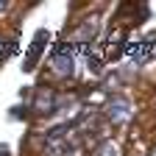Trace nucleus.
<instances>
[{
	"label": "nucleus",
	"mask_w": 156,
	"mask_h": 156,
	"mask_svg": "<svg viewBox=\"0 0 156 156\" xmlns=\"http://www.w3.org/2000/svg\"><path fill=\"white\" fill-rule=\"evenodd\" d=\"M128 109H131V103L126 98H114L112 106H109V117L114 123H123V120H128Z\"/></svg>",
	"instance_id": "obj_1"
},
{
	"label": "nucleus",
	"mask_w": 156,
	"mask_h": 156,
	"mask_svg": "<svg viewBox=\"0 0 156 156\" xmlns=\"http://www.w3.org/2000/svg\"><path fill=\"white\" fill-rule=\"evenodd\" d=\"M45 36H48V31H39V34H36L34 45H31V50H28V58H25V70H34L39 53H42V42H45Z\"/></svg>",
	"instance_id": "obj_2"
},
{
	"label": "nucleus",
	"mask_w": 156,
	"mask_h": 156,
	"mask_svg": "<svg viewBox=\"0 0 156 156\" xmlns=\"http://www.w3.org/2000/svg\"><path fill=\"white\" fill-rule=\"evenodd\" d=\"M53 67H56V73H58V75H67V73H73V56L56 53V56H53Z\"/></svg>",
	"instance_id": "obj_3"
},
{
	"label": "nucleus",
	"mask_w": 156,
	"mask_h": 156,
	"mask_svg": "<svg viewBox=\"0 0 156 156\" xmlns=\"http://www.w3.org/2000/svg\"><path fill=\"white\" fill-rule=\"evenodd\" d=\"M50 103H53L50 95L42 89V92H39V98H36V106H34V109H36V112H50Z\"/></svg>",
	"instance_id": "obj_4"
},
{
	"label": "nucleus",
	"mask_w": 156,
	"mask_h": 156,
	"mask_svg": "<svg viewBox=\"0 0 156 156\" xmlns=\"http://www.w3.org/2000/svg\"><path fill=\"white\" fill-rule=\"evenodd\" d=\"M95 156H117V145H114V142H106V145L98 151Z\"/></svg>",
	"instance_id": "obj_5"
},
{
	"label": "nucleus",
	"mask_w": 156,
	"mask_h": 156,
	"mask_svg": "<svg viewBox=\"0 0 156 156\" xmlns=\"http://www.w3.org/2000/svg\"><path fill=\"white\" fill-rule=\"evenodd\" d=\"M0 156H9V148H0Z\"/></svg>",
	"instance_id": "obj_6"
},
{
	"label": "nucleus",
	"mask_w": 156,
	"mask_h": 156,
	"mask_svg": "<svg viewBox=\"0 0 156 156\" xmlns=\"http://www.w3.org/2000/svg\"><path fill=\"white\" fill-rule=\"evenodd\" d=\"M153 156H156V151H153Z\"/></svg>",
	"instance_id": "obj_7"
}]
</instances>
